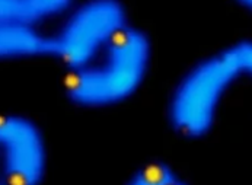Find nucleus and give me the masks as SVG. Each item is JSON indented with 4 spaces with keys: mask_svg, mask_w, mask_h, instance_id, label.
Here are the masks:
<instances>
[{
    "mask_svg": "<svg viewBox=\"0 0 252 185\" xmlns=\"http://www.w3.org/2000/svg\"><path fill=\"white\" fill-rule=\"evenodd\" d=\"M233 50L238 56L242 76L252 77V41H242L233 45Z\"/></svg>",
    "mask_w": 252,
    "mask_h": 185,
    "instance_id": "6e6552de",
    "label": "nucleus"
},
{
    "mask_svg": "<svg viewBox=\"0 0 252 185\" xmlns=\"http://www.w3.org/2000/svg\"><path fill=\"white\" fill-rule=\"evenodd\" d=\"M128 24L120 0H86L69 13L53 38V57L69 72L91 64Z\"/></svg>",
    "mask_w": 252,
    "mask_h": 185,
    "instance_id": "7ed1b4c3",
    "label": "nucleus"
},
{
    "mask_svg": "<svg viewBox=\"0 0 252 185\" xmlns=\"http://www.w3.org/2000/svg\"><path fill=\"white\" fill-rule=\"evenodd\" d=\"M72 0H0V21L39 27L70 7Z\"/></svg>",
    "mask_w": 252,
    "mask_h": 185,
    "instance_id": "423d86ee",
    "label": "nucleus"
},
{
    "mask_svg": "<svg viewBox=\"0 0 252 185\" xmlns=\"http://www.w3.org/2000/svg\"><path fill=\"white\" fill-rule=\"evenodd\" d=\"M0 185H6L3 181V177H1V172H0Z\"/></svg>",
    "mask_w": 252,
    "mask_h": 185,
    "instance_id": "9d476101",
    "label": "nucleus"
},
{
    "mask_svg": "<svg viewBox=\"0 0 252 185\" xmlns=\"http://www.w3.org/2000/svg\"><path fill=\"white\" fill-rule=\"evenodd\" d=\"M241 6H244L245 9L251 10L252 12V0H236Z\"/></svg>",
    "mask_w": 252,
    "mask_h": 185,
    "instance_id": "1a4fd4ad",
    "label": "nucleus"
},
{
    "mask_svg": "<svg viewBox=\"0 0 252 185\" xmlns=\"http://www.w3.org/2000/svg\"><path fill=\"white\" fill-rule=\"evenodd\" d=\"M0 172L6 185H41L47 174V146L34 121L0 117Z\"/></svg>",
    "mask_w": 252,
    "mask_h": 185,
    "instance_id": "20e7f679",
    "label": "nucleus"
},
{
    "mask_svg": "<svg viewBox=\"0 0 252 185\" xmlns=\"http://www.w3.org/2000/svg\"><path fill=\"white\" fill-rule=\"evenodd\" d=\"M53 57V38L39 27L0 21V62Z\"/></svg>",
    "mask_w": 252,
    "mask_h": 185,
    "instance_id": "39448f33",
    "label": "nucleus"
},
{
    "mask_svg": "<svg viewBox=\"0 0 252 185\" xmlns=\"http://www.w3.org/2000/svg\"><path fill=\"white\" fill-rule=\"evenodd\" d=\"M152 59L150 39L142 30L127 25L91 64L69 72L64 82L73 104L105 108L131 98L143 85Z\"/></svg>",
    "mask_w": 252,
    "mask_h": 185,
    "instance_id": "f257e3e1",
    "label": "nucleus"
},
{
    "mask_svg": "<svg viewBox=\"0 0 252 185\" xmlns=\"http://www.w3.org/2000/svg\"><path fill=\"white\" fill-rule=\"evenodd\" d=\"M241 76L233 45L197 63L172 93L168 114L172 128L185 139L206 136L216 121L223 96Z\"/></svg>",
    "mask_w": 252,
    "mask_h": 185,
    "instance_id": "f03ea898",
    "label": "nucleus"
},
{
    "mask_svg": "<svg viewBox=\"0 0 252 185\" xmlns=\"http://www.w3.org/2000/svg\"><path fill=\"white\" fill-rule=\"evenodd\" d=\"M126 185H187L163 162H149L127 181Z\"/></svg>",
    "mask_w": 252,
    "mask_h": 185,
    "instance_id": "0eeeda50",
    "label": "nucleus"
}]
</instances>
